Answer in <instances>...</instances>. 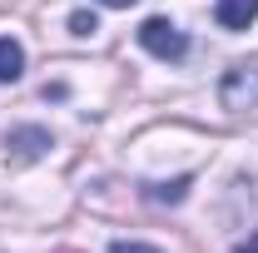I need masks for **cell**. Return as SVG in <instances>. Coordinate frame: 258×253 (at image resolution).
I'll return each instance as SVG.
<instances>
[{"instance_id":"3957f363","label":"cell","mask_w":258,"mask_h":253,"mask_svg":"<svg viewBox=\"0 0 258 253\" xmlns=\"http://www.w3.org/2000/svg\"><path fill=\"white\" fill-rule=\"evenodd\" d=\"M5 149H10V159H20V164H35V159H45L55 149V139H50V129H40V124H20V129L5 134Z\"/></svg>"},{"instance_id":"6da1fadb","label":"cell","mask_w":258,"mask_h":253,"mask_svg":"<svg viewBox=\"0 0 258 253\" xmlns=\"http://www.w3.org/2000/svg\"><path fill=\"white\" fill-rule=\"evenodd\" d=\"M219 104L243 114V109H258V60H243V65H228L224 80H219Z\"/></svg>"},{"instance_id":"9c48e42d","label":"cell","mask_w":258,"mask_h":253,"mask_svg":"<svg viewBox=\"0 0 258 253\" xmlns=\"http://www.w3.org/2000/svg\"><path fill=\"white\" fill-rule=\"evenodd\" d=\"M233 253H258V233H248V238H243V243H238Z\"/></svg>"},{"instance_id":"30bf717a","label":"cell","mask_w":258,"mask_h":253,"mask_svg":"<svg viewBox=\"0 0 258 253\" xmlns=\"http://www.w3.org/2000/svg\"><path fill=\"white\" fill-rule=\"evenodd\" d=\"M99 5H109V10H129L134 0H99Z\"/></svg>"},{"instance_id":"5b68a950","label":"cell","mask_w":258,"mask_h":253,"mask_svg":"<svg viewBox=\"0 0 258 253\" xmlns=\"http://www.w3.org/2000/svg\"><path fill=\"white\" fill-rule=\"evenodd\" d=\"M20 75H25V50H20V40L0 35V85H15Z\"/></svg>"},{"instance_id":"277c9868","label":"cell","mask_w":258,"mask_h":253,"mask_svg":"<svg viewBox=\"0 0 258 253\" xmlns=\"http://www.w3.org/2000/svg\"><path fill=\"white\" fill-rule=\"evenodd\" d=\"M214 20L224 30H248L258 20V0H214Z\"/></svg>"},{"instance_id":"ba28073f","label":"cell","mask_w":258,"mask_h":253,"mask_svg":"<svg viewBox=\"0 0 258 253\" xmlns=\"http://www.w3.org/2000/svg\"><path fill=\"white\" fill-rule=\"evenodd\" d=\"M109 253H159V248H154V243H134V238H119V243H114Z\"/></svg>"},{"instance_id":"52a82bcc","label":"cell","mask_w":258,"mask_h":253,"mask_svg":"<svg viewBox=\"0 0 258 253\" xmlns=\"http://www.w3.org/2000/svg\"><path fill=\"white\" fill-rule=\"evenodd\" d=\"M70 30H75V35H95V30H99V20L90 15V10H75V15H70Z\"/></svg>"},{"instance_id":"7a4b0ae2","label":"cell","mask_w":258,"mask_h":253,"mask_svg":"<svg viewBox=\"0 0 258 253\" xmlns=\"http://www.w3.org/2000/svg\"><path fill=\"white\" fill-rule=\"evenodd\" d=\"M139 45L149 50V55H159V60H184V50H189V35L179 30V25H169V20H144L139 25Z\"/></svg>"},{"instance_id":"8992f818","label":"cell","mask_w":258,"mask_h":253,"mask_svg":"<svg viewBox=\"0 0 258 253\" xmlns=\"http://www.w3.org/2000/svg\"><path fill=\"white\" fill-rule=\"evenodd\" d=\"M189 174H179V179H169V184H144V199L149 204H184L189 199Z\"/></svg>"}]
</instances>
